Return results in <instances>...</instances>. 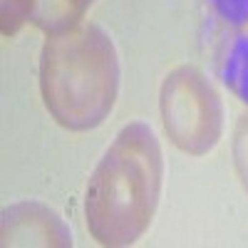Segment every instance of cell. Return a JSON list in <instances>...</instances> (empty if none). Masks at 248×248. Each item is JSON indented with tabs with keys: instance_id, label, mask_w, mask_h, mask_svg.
I'll return each mask as SVG.
<instances>
[{
	"instance_id": "cell-1",
	"label": "cell",
	"mask_w": 248,
	"mask_h": 248,
	"mask_svg": "<svg viewBox=\"0 0 248 248\" xmlns=\"http://www.w3.org/2000/svg\"><path fill=\"white\" fill-rule=\"evenodd\" d=\"M161 181L164 156L152 127H122L87 184L85 218L92 238L109 248L137 243L156 214Z\"/></svg>"
},
{
	"instance_id": "cell-2",
	"label": "cell",
	"mask_w": 248,
	"mask_h": 248,
	"mask_svg": "<svg viewBox=\"0 0 248 248\" xmlns=\"http://www.w3.org/2000/svg\"><path fill=\"white\" fill-rule=\"evenodd\" d=\"M40 92L60 127L97 129L119 92V57L112 37L94 23L47 32L40 55Z\"/></svg>"
},
{
	"instance_id": "cell-3",
	"label": "cell",
	"mask_w": 248,
	"mask_h": 248,
	"mask_svg": "<svg viewBox=\"0 0 248 248\" xmlns=\"http://www.w3.org/2000/svg\"><path fill=\"white\" fill-rule=\"evenodd\" d=\"M159 112L169 141L191 156L209 154L223 134V105L201 70L174 67L161 82Z\"/></svg>"
},
{
	"instance_id": "cell-4",
	"label": "cell",
	"mask_w": 248,
	"mask_h": 248,
	"mask_svg": "<svg viewBox=\"0 0 248 248\" xmlns=\"http://www.w3.org/2000/svg\"><path fill=\"white\" fill-rule=\"evenodd\" d=\"M214 17L229 28L216 40V70L223 85L248 105V0H209Z\"/></svg>"
},
{
	"instance_id": "cell-5",
	"label": "cell",
	"mask_w": 248,
	"mask_h": 248,
	"mask_svg": "<svg viewBox=\"0 0 248 248\" xmlns=\"http://www.w3.org/2000/svg\"><path fill=\"white\" fill-rule=\"evenodd\" d=\"M3 246H72V233L52 209L20 201L3 211Z\"/></svg>"
},
{
	"instance_id": "cell-6",
	"label": "cell",
	"mask_w": 248,
	"mask_h": 248,
	"mask_svg": "<svg viewBox=\"0 0 248 248\" xmlns=\"http://www.w3.org/2000/svg\"><path fill=\"white\" fill-rule=\"evenodd\" d=\"M37 0H0V28L10 37L30 20H35Z\"/></svg>"
},
{
	"instance_id": "cell-7",
	"label": "cell",
	"mask_w": 248,
	"mask_h": 248,
	"mask_svg": "<svg viewBox=\"0 0 248 248\" xmlns=\"http://www.w3.org/2000/svg\"><path fill=\"white\" fill-rule=\"evenodd\" d=\"M231 152H233V167L241 179V186L248 194V114L238 117V122H236Z\"/></svg>"
},
{
	"instance_id": "cell-8",
	"label": "cell",
	"mask_w": 248,
	"mask_h": 248,
	"mask_svg": "<svg viewBox=\"0 0 248 248\" xmlns=\"http://www.w3.org/2000/svg\"><path fill=\"white\" fill-rule=\"evenodd\" d=\"M57 3H60V10H57L55 20L50 23V28H47L45 32L62 30V28H72V25L82 23L85 10L94 3V0H57Z\"/></svg>"
}]
</instances>
